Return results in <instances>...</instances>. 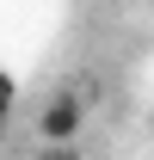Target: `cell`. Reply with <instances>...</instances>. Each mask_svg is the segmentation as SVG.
<instances>
[{"label": "cell", "mask_w": 154, "mask_h": 160, "mask_svg": "<svg viewBox=\"0 0 154 160\" xmlns=\"http://www.w3.org/2000/svg\"><path fill=\"white\" fill-rule=\"evenodd\" d=\"M6 111H13V99H6V92H0V129H6Z\"/></svg>", "instance_id": "obj_3"}, {"label": "cell", "mask_w": 154, "mask_h": 160, "mask_svg": "<svg viewBox=\"0 0 154 160\" xmlns=\"http://www.w3.org/2000/svg\"><path fill=\"white\" fill-rule=\"evenodd\" d=\"M43 160H86V154H74V148H49Z\"/></svg>", "instance_id": "obj_2"}, {"label": "cell", "mask_w": 154, "mask_h": 160, "mask_svg": "<svg viewBox=\"0 0 154 160\" xmlns=\"http://www.w3.org/2000/svg\"><path fill=\"white\" fill-rule=\"evenodd\" d=\"M80 129H86V99H80V92H56V99L37 111V136L49 142V148H68Z\"/></svg>", "instance_id": "obj_1"}]
</instances>
